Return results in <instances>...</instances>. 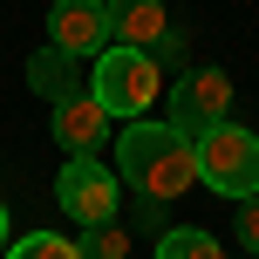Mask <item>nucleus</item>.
I'll return each mask as SVG.
<instances>
[{"mask_svg": "<svg viewBox=\"0 0 259 259\" xmlns=\"http://www.w3.org/2000/svg\"><path fill=\"white\" fill-rule=\"evenodd\" d=\"M0 246H7V205H0Z\"/></svg>", "mask_w": 259, "mask_h": 259, "instance_id": "nucleus-14", "label": "nucleus"}, {"mask_svg": "<svg viewBox=\"0 0 259 259\" xmlns=\"http://www.w3.org/2000/svg\"><path fill=\"white\" fill-rule=\"evenodd\" d=\"M157 259H225V252H219V239L198 232V225H164V232H157Z\"/></svg>", "mask_w": 259, "mask_h": 259, "instance_id": "nucleus-10", "label": "nucleus"}, {"mask_svg": "<svg viewBox=\"0 0 259 259\" xmlns=\"http://www.w3.org/2000/svg\"><path fill=\"white\" fill-rule=\"evenodd\" d=\"M27 82H34V96H48V103H62V96H75V89H89L82 82V62L68 48H41V55H27Z\"/></svg>", "mask_w": 259, "mask_h": 259, "instance_id": "nucleus-9", "label": "nucleus"}, {"mask_svg": "<svg viewBox=\"0 0 259 259\" xmlns=\"http://www.w3.org/2000/svg\"><path fill=\"white\" fill-rule=\"evenodd\" d=\"M7 259H82V252H75V239H62V232H27Z\"/></svg>", "mask_w": 259, "mask_h": 259, "instance_id": "nucleus-12", "label": "nucleus"}, {"mask_svg": "<svg viewBox=\"0 0 259 259\" xmlns=\"http://www.w3.org/2000/svg\"><path fill=\"white\" fill-rule=\"evenodd\" d=\"M48 41L68 48L75 62L109 48V0H55L48 7Z\"/></svg>", "mask_w": 259, "mask_h": 259, "instance_id": "nucleus-6", "label": "nucleus"}, {"mask_svg": "<svg viewBox=\"0 0 259 259\" xmlns=\"http://www.w3.org/2000/svg\"><path fill=\"white\" fill-rule=\"evenodd\" d=\"M225 109H232V75L225 68H184L178 82H170V130L178 137H205L211 123H225Z\"/></svg>", "mask_w": 259, "mask_h": 259, "instance_id": "nucleus-5", "label": "nucleus"}, {"mask_svg": "<svg viewBox=\"0 0 259 259\" xmlns=\"http://www.w3.org/2000/svg\"><path fill=\"white\" fill-rule=\"evenodd\" d=\"M109 41L116 48H143V55H157L170 41V14H164V0H109Z\"/></svg>", "mask_w": 259, "mask_h": 259, "instance_id": "nucleus-8", "label": "nucleus"}, {"mask_svg": "<svg viewBox=\"0 0 259 259\" xmlns=\"http://www.w3.org/2000/svg\"><path fill=\"white\" fill-rule=\"evenodd\" d=\"M55 198H62V211L75 225H109L123 205V178L103 164V157H68L62 178H55Z\"/></svg>", "mask_w": 259, "mask_h": 259, "instance_id": "nucleus-4", "label": "nucleus"}, {"mask_svg": "<svg viewBox=\"0 0 259 259\" xmlns=\"http://www.w3.org/2000/svg\"><path fill=\"white\" fill-rule=\"evenodd\" d=\"M109 123H116V116H109L89 89H75V96L55 103V143H62L68 157H96V150L109 143Z\"/></svg>", "mask_w": 259, "mask_h": 259, "instance_id": "nucleus-7", "label": "nucleus"}, {"mask_svg": "<svg viewBox=\"0 0 259 259\" xmlns=\"http://www.w3.org/2000/svg\"><path fill=\"white\" fill-rule=\"evenodd\" d=\"M89 96L116 123H143V109L164 96L157 55H143V48H103V55H96V75H89Z\"/></svg>", "mask_w": 259, "mask_h": 259, "instance_id": "nucleus-2", "label": "nucleus"}, {"mask_svg": "<svg viewBox=\"0 0 259 259\" xmlns=\"http://www.w3.org/2000/svg\"><path fill=\"white\" fill-rule=\"evenodd\" d=\"M75 252H82V259H130V232H123L116 219H109V225H82Z\"/></svg>", "mask_w": 259, "mask_h": 259, "instance_id": "nucleus-11", "label": "nucleus"}, {"mask_svg": "<svg viewBox=\"0 0 259 259\" xmlns=\"http://www.w3.org/2000/svg\"><path fill=\"white\" fill-rule=\"evenodd\" d=\"M232 232H239V252H246V259H259V198H239Z\"/></svg>", "mask_w": 259, "mask_h": 259, "instance_id": "nucleus-13", "label": "nucleus"}, {"mask_svg": "<svg viewBox=\"0 0 259 259\" xmlns=\"http://www.w3.org/2000/svg\"><path fill=\"white\" fill-rule=\"evenodd\" d=\"M116 178L130 191L143 198V205H170V198H184L198 184V150L191 137H178L170 123H123L116 137Z\"/></svg>", "mask_w": 259, "mask_h": 259, "instance_id": "nucleus-1", "label": "nucleus"}, {"mask_svg": "<svg viewBox=\"0 0 259 259\" xmlns=\"http://www.w3.org/2000/svg\"><path fill=\"white\" fill-rule=\"evenodd\" d=\"M198 150V184H211L219 198H259V137L246 123H211L205 137H191Z\"/></svg>", "mask_w": 259, "mask_h": 259, "instance_id": "nucleus-3", "label": "nucleus"}]
</instances>
